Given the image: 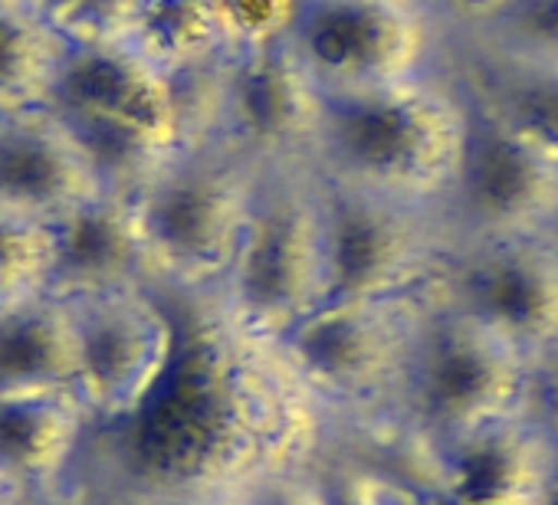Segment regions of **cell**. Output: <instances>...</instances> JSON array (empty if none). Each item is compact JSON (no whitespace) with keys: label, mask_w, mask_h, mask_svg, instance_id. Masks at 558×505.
<instances>
[{"label":"cell","mask_w":558,"mask_h":505,"mask_svg":"<svg viewBox=\"0 0 558 505\" xmlns=\"http://www.w3.org/2000/svg\"><path fill=\"white\" fill-rule=\"evenodd\" d=\"M50 230L40 220L0 213V309L47 293Z\"/></svg>","instance_id":"22"},{"label":"cell","mask_w":558,"mask_h":505,"mask_svg":"<svg viewBox=\"0 0 558 505\" xmlns=\"http://www.w3.org/2000/svg\"><path fill=\"white\" fill-rule=\"evenodd\" d=\"M545 505H558V472H555V479H551V489H548V495H545Z\"/></svg>","instance_id":"29"},{"label":"cell","mask_w":558,"mask_h":505,"mask_svg":"<svg viewBox=\"0 0 558 505\" xmlns=\"http://www.w3.org/2000/svg\"><path fill=\"white\" fill-rule=\"evenodd\" d=\"M132 37L178 79L201 76L230 57L214 0H142Z\"/></svg>","instance_id":"20"},{"label":"cell","mask_w":558,"mask_h":505,"mask_svg":"<svg viewBox=\"0 0 558 505\" xmlns=\"http://www.w3.org/2000/svg\"><path fill=\"white\" fill-rule=\"evenodd\" d=\"M529 420L545 436L548 449L558 459V352L535 365L532 391H529Z\"/></svg>","instance_id":"25"},{"label":"cell","mask_w":558,"mask_h":505,"mask_svg":"<svg viewBox=\"0 0 558 505\" xmlns=\"http://www.w3.org/2000/svg\"><path fill=\"white\" fill-rule=\"evenodd\" d=\"M63 47L31 0H0V115L50 109Z\"/></svg>","instance_id":"19"},{"label":"cell","mask_w":558,"mask_h":505,"mask_svg":"<svg viewBox=\"0 0 558 505\" xmlns=\"http://www.w3.org/2000/svg\"><path fill=\"white\" fill-rule=\"evenodd\" d=\"M323 96L283 44L240 50L201 79L194 135L259 168L306 164Z\"/></svg>","instance_id":"7"},{"label":"cell","mask_w":558,"mask_h":505,"mask_svg":"<svg viewBox=\"0 0 558 505\" xmlns=\"http://www.w3.org/2000/svg\"><path fill=\"white\" fill-rule=\"evenodd\" d=\"M266 505H329V498L326 489L313 482H279L269 492Z\"/></svg>","instance_id":"26"},{"label":"cell","mask_w":558,"mask_h":505,"mask_svg":"<svg viewBox=\"0 0 558 505\" xmlns=\"http://www.w3.org/2000/svg\"><path fill=\"white\" fill-rule=\"evenodd\" d=\"M86 414L76 387L0 394V466L17 482L60 472L83 436Z\"/></svg>","instance_id":"17"},{"label":"cell","mask_w":558,"mask_h":505,"mask_svg":"<svg viewBox=\"0 0 558 505\" xmlns=\"http://www.w3.org/2000/svg\"><path fill=\"white\" fill-rule=\"evenodd\" d=\"M430 286L535 365L558 352V246L548 233L453 243Z\"/></svg>","instance_id":"9"},{"label":"cell","mask_w":558,"mask_h":505,"mask_svg":"<svg viewBox=\"0 0 558 505\" xmlns=\"http://www.w3.org/2000/svg\"><path fill=\"white\" fill-rule=\"evenodd\" d=\"M473 102L457 66L323 99L306 164L336 187L434 210L453 184Z\"/></svg>","instance_id":"1"},{"label":"cell","mask_w":558,"mask_h":505,"mask_svg":"<svg viewBox=\"0 0 558 505\" xmlns=\"http://www.w3.org/2000/svg\"><path fill=\"white\" fill-rule=\"evenodd\" d=\"M214 4L223 24L227 50L240 53L283 44L300 0H214Z\"/></svg>","instance_id":"24"},{"label":"cell","mask_w":558,"mask_h":505,"mask_svg":"<svg viewBox=\"0 0 558 505\" xmlns=\"http://www.w3.org/2000/svg\"><path fill=\"white\" fill-rule=\"evenodd\" d=\"M440 443L444 502H542L558 459L529 414L466 430Z\"/></svg>","instance_id":"15"},{"label":"cell","mask_w":558,"mask_h":505,"mask_svg":"<svg viewBox=\"0 0 558 505\" xmlns=\"http://www.w3.org/2000/svg\"><path fill=\"white\" fill-rule=\"evenodd\" d=\"M558 70V0H496L453 40V60Z\"/></svg>","instance_id":"21"},{"label":"cell","mask_w":558,"mask_h":505,"mask_svg":"<svg viewBox=\"0 0 558 505\" xmlns=\"http://www.w3.org/2000/svg\"><path fill=\"white\" fill-rule=\"evenodd\" d=\"M50 109L66 119H132L187 138L181 79L168 73L132 34L66 44Z\"/></svg>","instance_id":"12"},{"label":"cell","mask_w":558,"mask_h":505,"mask_svg":"<svg viewBox=\"0 0 558 505\" xmlns=\"http://www.w3.org/2000/svg\"><path fill=\"white\" fill-rule=\"evenodd\" d=\"M437 505H460V502H444V498H437ZM470 505H542V502H470Z\"/></svg>","instance_id":"28"},{"label":"cell","mask_w":558,"mask_h":505,"mask_svg":"<svg viewBox=\"0 0 558 505\" xmlns=\"http://www.w3.org/2000/svg\"><path fill=\"white\" fill-rule=\"evenodd\" d=\"M256 184L259 164L220 141L191 138L132 194L151 286L165 299L184 306L217 296L250 220Z\"/></svg>","instance_id":"2"},{"label":"cell","mask_w":558,"mask_h":505,"mask_svg":"<svg viewBox=\"0 0 558 505\" xmlns=\"http://www.w3.org/2000/svg\"><path fill=\"white\" fill-rule=\"evenodd\" d=\"M532 378L525 352L424 290L398 401L434 440L529 414Z\"/></svg>","instance_id":"4"},{"label":"cell","mask_w":558,"mask_h":505,"mask_svg":"<svg viewBox=\"0 0 558 505\" xmlns=\"http://www.w3.org/2000/svg\"><path fill=\"white\" fill-rule=\"evenodd\" d=\"M80 325L70 303L37 296L0 309V394L76 387Z\"/></svg>","instance_id":"16"},{"label":"cell","mask_w":558,"mask_h":505,"mask_svg":"<svg viewBox=\"0 0 558 505\" xmlns=\"http://www.w3.org/2000/svg\"><path fill=\"white\" fill-rule=\"evenodd\" d=\"M421 299H326L272 348L306 384L378 404L401 391Z\"/></svg>","instance_id":"8"},{"label":"cell","mask_w":558,"mask_h":505,"mask_svg":"<svg viewBox=\"0 0 558 505\" xmlns=\"http://www.w3.org/2000/svg\"><path fill=\"white\" fill-rule=\"evenodd\" d=\"M453 66L463 76L470 99L486 115L558 161V70L463 57H457Z\"/></svg>","instance_id":"18"},{"label":"cell","mask_w":558,"mask_h":505,"mask_svg":"<svg viewBox=\"0 0 558 505\" xmlns=\"http://www.w3.org/2000/svg\"><path fill=\"white\" fill-rule=\"evenodd\" d=\"M548 236H551V239H555V246H558V220H555V226L548 230Z\"/></svg>","instance_id":"30"},{"label":"cell","mask_w":558,"mask_h":505,"mask_svg":"<svg viewBox=\"0 0 558 505\" xmlns=\"http://www.w3.org/2000/svg\"><path fill=\"white\" fill-rule=\"evenodd\" d=\"M96 194L109 190L53 109L0 115V213L50 223Z\"/></svg>","instance_id":"14"},{"label":"cell","mask_w":558,"mask_h":505,"mask_svg":"<svg viewBox=\"0 0 558 505\" xmlns=\"http://www.w3.org/2000/svg\"><path fill=\"white\" fill-rule=\"evenodd\" d=\"M283 50L323 99L453 66V40L434 0H300Z\"/></svg>","instance_id":"5"},{"label":"cell","mask_w":558,"mask_h":505,"mask_svg":"<svg viewBox=\"0 0 558 505\" xmlns=\"http://www.w3.org/2000/svg\"><path fill=\"white\" fill-rule=\"evenodd\" d=\"M50 230L47 293L63 303L151 286L148 253L132 197L96 194L57 220Z\"/></svg>","instance_id":"13"},{"label":"cell","mask_w":558,"mask_h":505,"mask_svg":"<svg viewBox=\"0 0 558 505\" xmlns=\"http://www.w3.org/2000/svg\"><path fill=\"white\" fill-rule=\"evenodd\" d=\"M31 4L66 44H83L132 34L142 0H31Z\"/></svg>","instance_id":"23"},{"label":"cell","mask_w":558,"mask_h":505,"mask_svg":"<svg viewBox=\"0 0 558 505\" xmlns=\"http://www.w3.org/2000/svg\"><path fill=\"white\" fill-rule=\"evenodd\" d=\"M80 325L76 391L89 414L132 417L161 381L178 345V309L155 286L70 303Z\"/></svg>","instance_id":"11"},{"label":"cell","mask_w":558,"mask_h":505,"mask_svg":"<svg viewBox=\"0 0 558 505\" xmlns=\"http://www.w3.org/2000/svg\"><path fill=\"white\" fill-rule=\"evenodd\" d=\"M555 220L558 161L515 138L473 102L470 135L440 204L447 243L538 236L548 233Z\"/></svg>","instance_id":"10"},{"label":"cell","mask_w":558,"mask_h":505,"mask_svg":"<svg viewBox=\"0 0 558 505\" xmlns=\"http://www.w3.org/2000/svg\"><path fill=\"white\" fill-rule=\"evenodd\" d=\"M14 485H17V479H14L4 466H0V505H4V492L14 489Z\"/></svg>","instance_id":"27"},{"label":"cell","mask_w":558,"mask_h":505,"mask_svg":"<svg viewBox=\"0 0 558 505\" xmlns=\"http://www.w3.org/2000/svg\"><path fill=\"white\" fill-rule=\"evenodd\" d=\"M326 303L323 190L310 164L259 168L236 257L210 306L230 329L276 345Z\"/></svg>","instance_id":"3"},{"label":"cell","mask_w":558,"mask_h":505,"mask_svg":"<svg viewBox=\"0 0 558 505\" xmlns=\"http://www.w3.org/2000/svg\"><path fill=\"white\" fill-rule=\"evenodd\" d=\"M319 190L326 299H408L430 286L450 246L434 210L326 181Z\"/></svg>","instance_id":"6"}]
</instances>
